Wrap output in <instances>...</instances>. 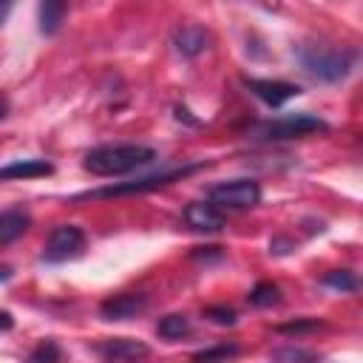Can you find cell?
Masks as SVG:
<instances>
[{
    "mask_svg": "<svg viewBox=\"0 0 363 363\" xmlns=\"http://www.w3.org/2000/svg\"><path fill=\"white\" fill-rule=\"evenodd\" d=\"M145 309V295H133V292H122V295H111L99 303L102 318L108 320H128L136 312Z\"/></svg>",
    "mask_w": 363,
    "mask_h": 363,
    "instance_id": "cell-9",
    "label": "cell"
},
{
    "mask_svg": "<svg viewBox=\"0 0 363 363\" xmlns=\"http://www.w3.org/2000/svg\"><path fill=\"white\" fill-rule=\"evenodd\" d=\"M201 164H184V167H176V170H167V173H156V176H142V179H133V182H122V184H111V187H102V190H88L77 199H111V196H133V193H147V190H156V187H164L176 179H184L187 173L199 170Z\"/></svg>",
    "mask_w": 363,
    "mask_h": 363,
    "instance_id": "cell-2",
    "label": "cell"
},
{
    "mask_svg": "<svg viewBox=\"0 0 363 363\" xmlns=\"http://www.w3.org/2000/svg\"><path fill=\"white\" fill-rule=\"evenodd\" d=\"M323 284H326V286H335V289H343V292H354V286H357V281H354V275H352L349 269H335V272H329V275L323 278Z\"/></svg>",
    "mask_w": 363,
    "mask_h": 363,
    "instance_id": "cell-17",
    "label": "cell"
},
{
    "mask_svg": "<svg viewBox=\"0 0 363 363\" xmlns=\"http://www.w3.org/2000/svg\"><path fill=\"white\" fill-rule=\"evenodd\" d=\"M51 170L54 167L45 159H20V162H11V164L0 167V182H9V179H37V176H48Z\"/></svg>",
    "mask_w": 363,
    "mask_h": 363,
    "instance_id": "cell-11",
    "label": "cell"
},
{
    "mask_svg": "<svg viewBox=\"0 0 363 363\" xmlns=\"http://www.w3.org/2000/svg\"><path fill=\"white\" fill-rule=\"evenodd\" d=\"M204 315L218 326H233L235 323V309H230V306H207Z\"/></svg>",
    "mask_w": 363,
    "mask_h": 363,
    "instance_id": "cell-18",
    "label": "cell"
},
{
    "mask_svg": "<svg viewBox=\"0 0 363 363\" xmlns=\"http://www.w3.org/2000/svg\"><path fill=\"white\" fill-rule=\"evenodd\" d=\"M65 6L68 0H40V31L43 34H54L62 26Z\"/></svg>",
    "mask_w": 363,
    "mask_h": 363,
    "instance_id": "cell-14",
    "label": "cell"
},
{
    "mask_svg": "<svg viewBox=\"0 0 363 363\" xmlns=\"http://www.w3.org/2000/svg\"><path fill=\"white\" fill-rule=\"evenodd\" d=\"M184 221L193 230H201V233H218L224 227V216H221V210L213 201H193V204H187L184 207Z\"/></svg>",
    "mask_w": 363,
    "mask_h": 363,
    "instance_id": "cell-8",
    "label": "cell"
},
{
    "mask_svg": "<svg viewBox=\"0 0 363 363\" xmlns=\"http://www.w3.org/2000/svg\"><path fill=\"white\" fill-rule=\"evenodd\" d=\"M173 43H176V48H179L182 54L196 57V54H201V51L210 45V34H207L204 28H199V26H184V28L176 31Z\"/></svg>",
    "mask_w": 363,
    "mask_h": 363,
    "instance_id": "cell-12",
    "label": "cell"
},
{
    "mask_svg": "<svg viewBox=\"0 0 363 363\" xmlns=\"http://www.w3.org/2000/svg\"><path fill=\"white\" fill-rule=\"evenodd\" d=\"M326 130V122L312 116V113H295V116H284L275 122H264L255 128V136L261 139H301L309 133Z\"/></svg>",
    "mask_w": 363,
    "mask_h": 363,
    "instance_id": "cell-5",
    "label": "cell"
},
{
    "mask_svg": "<svg viewBox=\"0 0 363 363\" xmlns=\"http://www.w3.org/2000/svg\"><path fill=\"white\" fill-rule=\"evenodd\" d=\"M6 108H9V105H6V99H0V116H6Z\"/></svg>",
    "mask_w": 363,
    "mask_h": 363,
    "instance_id": "cell-25",
    "label": "cell"
},
{
    "mask_svg": "<svg viewBox=\"0 0 363 363\" xmlns=\"http://www.w3.org/2000/svg\"><path fill=\"white\" fill-rule=\"evenodd\" d=\"M99 354L108 360H136V357L147 354V346L139 340H130V337H113L99 346Z\"/></svg>",
    "mask_w": 363,
    "mask_h": 363,
    "instance_id": "cell-10",
    "label": "cell"
},
{
    "mask_svg": "<svg viewBox=\"0 0 363 363\" xmlns=\"http://www.w3.org/2000/svg\"><path fill=\"white\" fill-rule=\"evenodd\" d=\"M82 250H85V233H82L77 224H60V227H54L51 235L45 238L43 261H48V264H62V261L77 258Z\"/></svg>",
    "mask_w": 363,
    "mask_h": 363,
    "instance_id": "cell-4",
    "label": "cell"
},
{
    "mask_svg": "<svg viewBox=\"0 0 363 363\" xmlns=\"http://www.w3.org/2000/svg\"><path fill=\"white\" fill-rule=\"evenodd\" d=\"M244 85L261 99V102H267L269 108H281L284 102H289L292 96H298L301 94V88L298 85H292V82H284V79H255V77H247L244 79Z\"/></svg>",
    "mask_w": 363,
    "mask_h": 363,
    "instance_id": "cell-7",
    "label": "cell"
},
{
    "mask_svg": "<svg viewBox=\"0 0 363 363\" xmlns=\"http://www.w3.org/2000/svg\"><path fill=\"white\" fill-rule=\"evenodd\" d=\"M238 349L235 346H216V349H204V352H196L199 360H210V357H233Z\"/></svg>",
    "mask_w": 363,
    "mask_h": 363,
    "instance_id": "cell-21",
    "label": "cell"
},
{
    "mask_svg": "<svg viewBox=\"0 0 363 363\" xmlns=\"http://www.w3.org/2000/svg\"><path fill=\"white\" fill-rule=\"evenodd\" d=\"M31 360H60V349L54 343H43L31 352Z\"/></svg>",
    "mask_w": 363,
    "mask_h": 363,
    "instance_id": "cell-20",
    "label": "cell"
},
{
    "mask_svg": "<svg viewBox=\"0 0 363 363\" xmlns=\"http://www.w3.org/2000/svg\"><path fill=\"white\" fill-rule=\"evenodd\" d=\"M218 210H250L261 201V187L252 179H235V182H224L216 184L210 190V199Z\"/></svg>",
    "mask_w": 363,
    "mask_h": 363,
    "instance_id": "cell-3",
    "label": "cell"
},
{
    "mask_svg": "<svg viewBox=\"0 0 363 363\" xmlns=\"http://www.w3.org/2000/svg\"><path fill=\"white\" fill-rule=\"evenodd\" d=\"M301 62L309 74L320 77V79H340L349 71L352 57L346 51H335V48H306L301 54Z\"/></svg>",
    "mask_w": 363,
    "mask_h": 363,
    "instance_id": "cell-6",
    "label": "cell"
},
{
    "mask_svg": "<svg viewBox=\"0 0 363 363\" xmlns=\"http://www.w3.org/2000/svg\"><path fill=\"white\" fill-rule=\"evenodd\" d=\"M156 332H159V337H164V340H176V337H182V335L190 332V320H187L184 315H167V318L159 320Z\"/></svg>",
    "mask_w": 363,
    "mask_h": 363,
    "instance_id": "cell-15",
    "label": "cell"
},
{
    "mask_svg": "<svg viewBox=\"0 0 363 363\" xmlns=\"http://www.w3.org/2000/svg\"><path fill=\"white\" fill-rule=\"evenodd\" d=\"M320 323L312 318V320H295V323H284L278 326V332H286V335H301V332H309V329H318Z\"/></svg>",
    "mask_w": 363,
    "mask_h": 363,
    "instance_id": "cell-19",
    "label": "cell"
},
{
    "mask_svg": "<svg viewBox=\"0 0 363 363\" xmlns=\"http://www.w3.org/2000/svg\"><path fill=\"white\" fill-rule=\"evenodd\" d=\"M11 326H14V320H11V315L0 309V332H6V329H11Z\"/></svg>",
    "mask_w": 363,
    "mask_h": 363,
    "instance_id": "cell-22",
    "label": "cell"
},
{
    "mask_svg": "<svg viewBox=\"0 0 363 363\" xmlns=\"http://www.w3.org/2000/svg\"><path fill=\"white\" fill-rule=\"evenodd\" d=\"M28 213L23 210H3L0 213V244H9L14 238H20L28 230Z\"/></svg>",
    "mask_w": 363,
    "mask_h": 363,
    "instance_id": "cell-13",
    "label": "cell"
},
{
    "mask_svg": "<svg viewBox=\"0 0 363 363\" xmlns=\"http://www.w3.org/2000/svg\"><path fill=\"white\" fill-rule=\"evenodd\" d=\"M153 159H156V153L145 145H102L85 156L82 167L94 176H122V173H130Z\"/></svg>",
    "mask_w": 363,
    "mask_h": 363,
    "instance_id": "cell-1",
    "label": "cell"
},
{
    "mask_svg": "<svg viewBox=\"0 0 363 363\" xmlns=\"http://www.w3.org/2000/svg\"><path fill=\"white\" fill-rule=\"evenodd\" d=\"M11 3H14V0H0V23L9 17V11H11Z\"/></svg>",
    "mask_w": 363,
    "mask_h": 363,
    "instance_id": "cell-23",
    "label": "cell"
},
{
    "mask_svg": "<svg viewBox=\"0 0 363 363\" xmlns=\"http://www.w3.org/2000/svg\"><path fill=\"white\" fill-rule=\"evenodd\" d=\"M9 275H11V269H9V267H0V281H6Z\"/></svg>",
    "mask_w": 363,
    "mask_h": 363,
    "instance_id": "cell-24",
    "label": "cell"
},
{
    "mask_svg": "<svg viewBox=\"0 0 363 363\" xmlns=\"http://www.w3.org/2000/svg\"><path fill=\"white\" fill-rule=\"evenodd\" d=\"M278 286L275 284H269V281H261V284H255L252 286V292H250V303L252 306H272V303H278Z\"/></svg>",
    "mask_w": 363,
    "mask_h": 363,
    "instance_id": "cell-16",
    "label": "cell"
}]
</instances>
